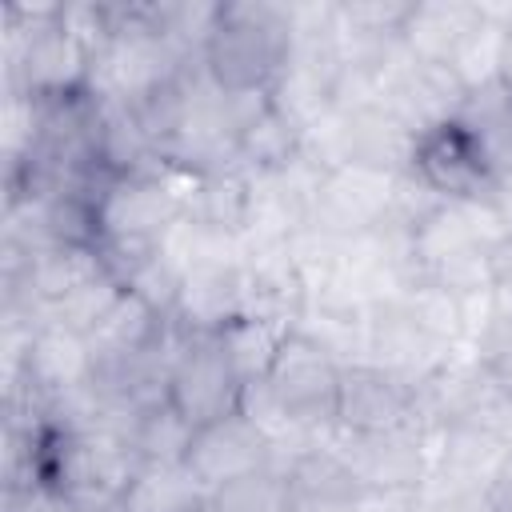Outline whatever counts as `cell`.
<instances>
[{"label":"cell","mask_w":512,"mask_h":512,"mask_svg":"<svg viewBox=\"0 0 512 512\" xmlns=\"http://www.w3.org/2000/svg\"><path fill=\"white\" fill-rule=\"evenodd\" d=\"M288 332L292 328L280 324V320H264V316L240 312L232 324L220 328V344H224L236 376L244 384H256V380L268 376V368H272V360H276V352H280V344H284Z\"/></svg>","instance_id":"18"},{"label":"cell","mask_w":512,"mask_h":512,"mask_svg":"<svg viewBox=\"0 0 512 512\" xmlns=\"http://www.w3.org/2000/svg\"><path fill=\"white\" fill-rule=\"evenodd\" d=\"M380 104L412 136H424L436 124H448V120H456L464 112L468 84L456 76L452 64H428V60H416L412 52H404V60L384 80Z\"/></svg>","instance_id":"9"},{"label":"cell","mask_w":512,"mask_h":512,"mask_svg":"<svg viewBox=\"0 0 512 512\" xmlns=\"http://www.w3.org/2000/svg\"><path fill=\"white\" fill-rule=\"evenodd\" d=\"M488 276H492V292L496 296H512V232L492 244V252H488Z\"/></svg>","instance_id":"24"},{"label":"cell","mask_w":512,"mask_h":512,"mask_svg":"<svg viewBox=\"0 0 512 512\" xmlns=\"http://www.w3.org/2000/svg\"><path fill=\"white\" fill-rule=\"evenodd\" d=\"M244 380L236 376L220 336H184L168 376V400L192 428L212 424L240 408Z\"/></svg>","instance_id":"5"},{"label":"cell","mask_w":512,"mask_h":512,"mask_svg":"<svg viewBox=\"0 0 512 512\" xmlns=\"http://www.w3.org/2000/svg\"><path fill=\"white\" fill-rule=\"evenodd\" d=\"M340 372L344 360H336V352H328L316 336L292 328L264 376V388L300 436L328 440L336 432Z\"/></svg>","instance_id":"2"},{"label":"cell","mask_w":512,"mask_h":512,"mask_svg":"<svg viewBox=\"0 0 512 512\" xmlns=\"http://www.w3.org/2000/svg\"><path fill=\"white\" fill-rule=\"evenodd\" d=\"M500 392L504 388L480 364L472 344H460L416 384V416H420L424 428L476 424Z\"/></svg>","instance_id":"10"},{"label":"cell","mask_w":512,"mask_h":512,"mask_svg":"<svg viewBox=\"0 0 512 512\" xmlns=\"http://www.w3.org/2000/svg\"><path fill=\"white\" fill-rule=\"evenodd\" d=\"M340 8V24L348 36H368V40H388L400 36L412 4L408 0H352V4H336Z\"/></svg>","instance_id":"22"},{"label":"cell","mask_w":512,"mask_h":512,"mask_svg":"<svg viewBox=\"0 0 512 512\" xmlns=\"http://www.w3.org/2000/svg\"><path fill=\"white\" fill-rule=\"evenodd\" d=\"M168 332H172V320L124 288V296L108 308V316L88 332V344L96 360H128L148 348H160Z\"/></svg>","instance_id":"15"},{"label":"cell","mask_w":512,"mask_h":512,"mask_svg":"<svg viewBox=\"0 0 512 512\" xmlns=\"http://www.w3.org/2000/svg\"><path fill=\"white\" fill-rule=\"evenodd\" d=\"M472 352H476L480 364L492 372V380L512 392V312L500 308L496 296H492V312H488L484 328H480L476 340H472Z\"/></svg>","instance_id":"23"},{"label":"cell","mask_w":512,"mask_h":512,"mask_svg":"<svg viewBox=\"0 0 512 512\" xmlns=\"http://www.w3.org/2000/svg\"><path fill=\"white\" fill-rule=\"evenodd\" d=\"M488 24V8L484 4H468V0H420L412 4L404 28H400V44L428 64H456V56L468 48V40Z\"/></svg>","instance_id":"13"},{"label":"cell","mask_w":512,"mask_h":512,"mask_svg":"<svg viewBox=\"0 0 512 512\" xmlns=\"http://www.w3.org/2000/svg\"><path fill=\"white\" fill-rule=\"evenodd\" d=\"M408 172L448 204L484 200L496 184V160H492L488 144L460 116L416 136Z\"/></svg>","instance_id":"4"},{"label":"cell","mask_w":512,"mask_h":512,"mask_svg":"<svg viewBox=\"0 0 512 512\" xmlns=\"http://www.w3.org/2000/svg\"><path fill=\"white\" fill-rule=\"evenodd\" d=\"M292 512H356L364 484L332 440H316L280 460Z\"/></svg>","instance_id":"12"},{"label":"cell","mask_w":512,"mask_h":512,"mask_svg":"<svg viewBox=\"0 0 512 512\" xmlns=\"http://www.w3.org/2000/svg\"><path fill=\"white\" fill-rule=\"evenodd\" d=\"M184 464L204 484V492L212 496L220 484H228L236 476H248L264 464H276V448L260 432V424L236 408V412H228L212 424H200L192 432Z\"/></svg>","instance_id":"11"},{"label":"cell","mask_w":512,"mask_h":512,"mask_svg":"<svg viewBox=\"0 0 512 512\" xmlns=\"http://www.w3.org/2000/svg\"><path fill=\"white\" fill-rule=\"evenodd\" d=\"M196 176H184L168 164L152 172L104 176L96 188V224L100 240H164L180 220Z\"/></svg>","instance_id":"3"},{"label":"cell","mask_w":512,"mask_h":512,"mask_svg":"<svg viewBox=\"0 0 512 512\" xmlns=\"http://www.w3.org/2000/svg\"><path fill=\"white\" fill-rule=\"evenodd\" d=\"M200 504H208V492L188 464H140L116 512H192Z\"/></svg>","instance_id":"16"},{"label":"cell","mask_w":512,"mask_h":512,"mask_svg":"<svg viewBox=\"0 0 512 512\" xmlns=\"http://www.w3.org/2000/svg\"><path fill=\"white\" fill-rule=\"evenodd\" d=\"M252 212H256V184H252V172H244V168H228V172L192 180V192L184 204V220H192L196 228H208L216 236H232V240H240L248 232Z\"/></svg>","instance_id":"14"},{"label":"cell","mask_w":512,"mask_h":512,"mask_svg":"<svg viewBox=\"0 0 512 512\" xmlns=\"http://www.w3.org/2000/svg\"><path fill=\"white\" fill-rule=\"evenodd\" d=\"M180 284H184V264H180L164 244L124 280V288H128L132 296H140L144 304H152V308H156L160 316H168V320H172V312H176Z\"/></svg>","instance_id":"21"},{"label":"cell","mask_w":512,"mask_h":512,"mask_svg":"<svg viewBox=\"0 0 512 512\" xmlns=\"http://www.w3.org/2000/svg\"><path fill=\"white\" fill-rule=\"evenodd\" d=\"M328 440L364 488H420L432 472V428L420 424L392 432H332Z\"/></svg>","instance_id":"7"},{"label":"cell","mask_w":512,"mask_h":512,"mask_svg":"<svg viewBox=\"0 0 512 512\" xmlns=\"http://www.w3.org/2000/svg\"><path fill=\"white\" fill-rule=\"evenodd\" d=\"M304 152V136L292 120H284L268 96V104L240 128L236 136V156H240V168L252 172V176H264V172H276L284 164H292L296 156Z\"/></svg>","instance_id":"17"},{"label":"cell","mask_w":512,"mask_h":512,"mask_svg":"<svg viewBox=\"0 0 512 512\" xmlns=\"http://www.w3.org/2000/svg\"><path fill=\"white\" fill-rule=\"evenodd\" d=\"M412 424H420L412 380L372 360L344 364L340 400H336V432H392V428H412Z\"/></svg>","instance_id":"6"},{"label":"cell","mask_w":512,"mask_h":512,"mask_svg":"<svg viewBox=\"0 0 512 512\" xmlns=\"http://www.w3.org/2000/svg\"><path fill=\"white\" fill-rule=\"evenodd\" d=\"M192 432L196 428L184 420V412L172 400H164L156 408H144L132 420V428H128L124 440L132 444V452H136L140 464H184L188 444H192Z\"/></svg>","instance_id":"19"},{"label":"cell","mask_w":512,"mask_h":512,"mask_svg":"<svg viewBox=\"0 0 512 512\" xmlns=\"http://www.w3.org/2000/svg\"><path fill=\"white\" fill-rule=\"evenodd\" d=\"M292 52V4L224 0L200 52L204 76L224 92H272Z\"/></svg>","instance_id":"1"},{"label":"cell","mask_w":512,"mask_h":512,"mask_svg":"<svg viewBox=\"0 0 512 512\" xmlns=\"http://www.w3.org/2000/svg\"><path fill=\"white\" fill-rule=\"evenodd\" d=\"M484 504H488V512H512V448L496 464V472L488 480V492H484Z\"/></svg>","instance_id":"25"},{"label":"cell","mask_w":512,"mask_h":512,"mask_svg":"<svg viewBox=\"0 0 512 512\" xmlns=\"http://www.w3.org/2000/svg\"><path fill=\"white\" fill-rule=\"evenodd\" d=\"M500 24H504V36H500V52H496V84L512 96V8H488Z\"/></svg>","instance_id":"26"},{"label":"cell","mask_w":512,"mask_h":512,"mask_svg":"<svg viewBox=\"0 0 512 512\" xmlns=\"http://www.w3.org/2000/svg\"><path fill=\"white\" fill-rule=\"evenodd\" d=\"M396 180L400 176H384V172H368V168L324 172L308 228L324 232L332 240H360V236L376 232L392 216Z\"/></svg>","instance_id":"8"},{"label":"cell","mask_w":512,"mask_h":512,"mask_svg":"<svg viewBox=\"0 0 512 512\" xmlns=\"http://www.w3.org/2000/svg\"><path fill=\"white\" fill-rule=\"evenodd\" d=\"M192 512H216V508H212V504H200V508H192Z\"/></svg>","instance_id":"27"},{"label":"cell","mask_w":512,"mask_h":512,"mask_svg":"<svg viewBox=\"0 0 512 512\" xmlns=\"http://www.w3.org/2000/svg\"><path fill=\"white\" fill-rule=\"evenodd\" d=\"M208 504L216 512H292L288 504V480L280 464H264L248 476H236L228 484H220Z\"/></svg>","instance_id":"20"}]
</instances>
